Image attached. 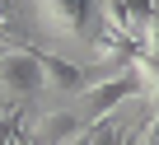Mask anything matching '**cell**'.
<instances>
[{
	"label": "cell",
	"mask_w": 159,
	"mask_h": 145,
	"mask_svg": "<svg viewBox=\"0 0 159 145\" xmlns=\"http://www.w3.org/2000/svg\"><path fill=\"white\" fill-rule=\"evenodd\" d=\"M38 94H42V66H38V52L0 47V112H5V117H19Z\"/></svg>",
	"instance_id": "obj_1"
}]
</instances>
